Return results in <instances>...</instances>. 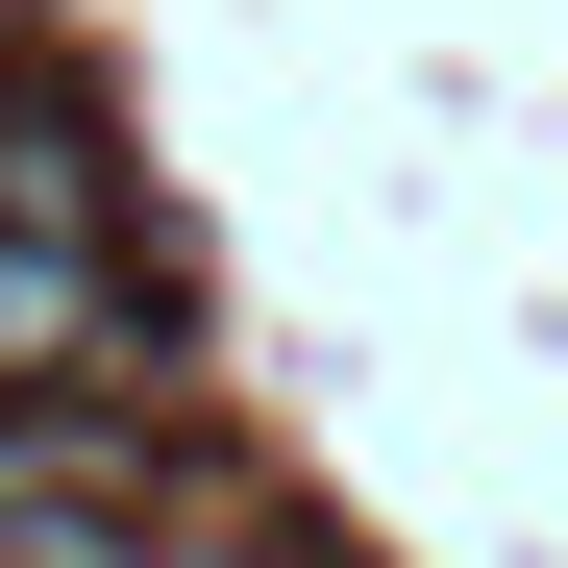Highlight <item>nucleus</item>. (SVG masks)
I'll use <instances>...</instances> for the list:
<instances>
[{"mask_svg": "<svg viewBox=\"0 0 568 568\" xmlns=\"http://www.w3.org/2000/svg\"><path fill=\"white\" fill-rule=\"evenodd\" d=\"M173 495V420L149 396H0V544L26 519H149Z\"/></svg>", "mask_w": 568, "mask_h": 568, "instance_id": "2", "label": "nucleus"}, {"mask_svg": "<svg viewBox=\"0 0 568 568\" xmlns=\"http://www.w3.org/2000/svg\"><path fill=\"white\" fill-rule=\"evenodd\" d=\"M0 396H199V346L149 322V272L124 247H74V223H0Z\"/></svg>", "mask_w": 568, "mask_h": 568, "instance_id": "1", "label": "nucleus"}, {"mask_svg": "<svg viewBox=\"0 0 568 568\" xmlns=\"http://www.w3.org/2000/svg\"><path fill=\"white\" fill-rule=\"evenodd\" d=\"M26 26H50V0H0V74H26Z\"/></svg>", "mask_w": 568, "mask_h": 568, "instance_id": "4", "label": "nucleus"}, {"mask_svg": "<svg viewBox=\"0 0 568 568\" xmlns=\"http://www.w3.org/2000/svg\"><path fill=\"white\" fill-rule=\"evenodd\" d=\"M149 519H173V495H149ZM149 519H26L0 568H149Z\"/></svg>", "mask_w": 568, "mask_h": 568, "instance_id": "3", "label": "nucleus"}]
</instances>
